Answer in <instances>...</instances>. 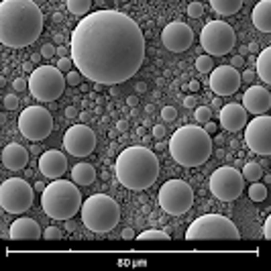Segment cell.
<instances>
[{"label": "cell", "mask_w": 271, "mask_h": 271, "mask_svg": "<svg viewBox=\"0 0 271 271\" xmlns=\"http://www.w3.org/2000/svg\"><path fill=\"white\" fill-rule=\"evenodd\" d=\"M188 241H239L241 232L230 218L223 214H204L185 230Z\"/></svg>", "instance_id": "7"}, {"label": "cell", "mask_w": 271, "mask_h": 271, "mask_svg": "<svg viewBox=\"0 0 271 271\" xmlns=\"http://www.w3.org/2000/svg\"><path fill=\"white\" fill-rule=\"evenodd\" d=\"M16 106H19V98H16V94H6L4 96V108L6 110H14Z\"/></svg>", "instance_id": "40"}, {"label": "cell", "mask_w": 271, "mask_h": 271, "mask_svg": "<svg viewBox=\"0 0 271 271\" xmlns=\"http://www.w3.org/2000/svg\"><path fill=\"white\" fill-rule=\"evenodd\" d=\"M55 53H57V47L51 45V43H45V45L41 47V55H43L45 59H51Z\"/></svg>", "instance_id": "39"}, {"label": "cell", "mask_w": 271, "mask_h": 271, "mask_svg": "<svg viewBox=\"0 0 271 271\" xmlns=\"http://www.w3.org/2000/svg\"><path fill=\"white\" fill-rule=\"evenodd\" d=\"M161 43L165 49L174 53H181L185 49H190L194 43V31L190 25H185L181 21H174L163 27L161 33Z\"/></svg>", "instance_id": "16"}, {"label": "cell", "mask_w": 271, "mask_h": 271, "mask_svg": "<svg viewBox=\"0 0 271 271\" xmlns=\"http://www.w3.org/2000/svg\"><path fill=\"white\" fill-rule=\"evenodd\" d=\"M76 63H74V59H72V55H67V57H59V61H57V67L61 72H72V67H74Z\"/></svg>", "instance_id": "37"}, {"label": "cell", "mask_w": 271, "mask_h": 271, "mask_svg": "<svg viewBox=\"0 0 271 271\" xmlns=\"http://www.w3.org/2000/svg\"><path fill=\"white\" fill-rule=\"evenodd\" d=\"M33 188L21 178L4 180L0 185V206L10 214H23L33 206Z\"/></svg>", "instance_id": "12"}, {"label": "cell", "mask_w": 271, "mask_h": 271, "mask_svg": "<svg viewBox=\"0 0 271 271\" xmlns=\"http://www.w3.org/2000/svg\"><path fill=\"white\" fill-rule=\"evenodd\" d=\"M196 70L200 72V74H212V70H214V63H212V55H200V57H196Z\"/></svg>", "instance_id": "31"}, {"label": "cell", "mask_w": 271, "mask_h": 271, "mask_svg": "<svg viewBox=\"0 0 271 271\" xmlns=\"http://www.w3.org/2000/svg\"><path fill=\"white\" fill-rule=\"evenodd\" d=\"M139 241H169V234L165 230H157V228H151L139 234Z\"/></svg>", "instance_id": "30"}, {"label": "cell", "mask_w": 271, "mask_h": 271, "mask_svg": "<svg viewBox=\"0 0 271 271\" xmlns=\"http://www.w3.org/2000/svg\"><path fill=\"white\" fill-rule=\"evenodd\" d=\"M243 76L239 74V70L232 65H218L212 70L210 76V90L216 96H232L236 90L241 88Z\"/></svg>", "instance_id": "17"}, {"label": "cell", "mask_w": 271, "mask_h": 271, "mask_svg": "<svg viewBox=\"0 0 271 271\" xmlns=\"http://www.w3.org/2000/svg\"><path fill=\"white\" fill-rule=\"evenodd\" d=\"M123 239H125V241L135 239V232H133V228H125V230H123Z\"/></svg>", "instance_id": "48"}, {"label": "cell", "mask_w": 271, "mask_h": 271, "mask_svg": "<svg viewBox=\"0 0 271 271\" xmlns=\"http://www.w3.org/2000/svg\"><path fill=\"white\" fill-rule=\"evenodd\" d=\"M61 19H63L61 12H55V14H53V21H55V23H61Z\"/></svg>", "instance_id": "58"}, {"label": "cell", "mask_w": 271, "mask_h": 271, "mask_svg": "<svg viewBox=\"0 0 271 271\" xmlns=\"http://www.w3.org/2000/svg\"><path fill=\"white\" fill-rule=\"evenodd\" d=\"M249 51H251V53H257V51H259V45H257L255 41L249 43Z\"/></svg>", "instance_id": "51"}, {"label": "cell", "mask_w": 271, "mask_h": 271, "mask_svg": "<svg viewBox=\"0 0 271 271\" xmlns=\"http://www.w3.org/2000/svg\"><path fill=\"white\" fill-rule=\"evenodd\" d=\"M190 90H192V92H198V90H200V82H196V80L190 82Z\"/></svg>", "instance_id": "52"}, {"label": "cell", "mask_w": 271, "mask_h": 271, "mask_svg": "<svg viewBox=\"0 0 271 271\" xmlns=\"http://www.w3.org/2000/svg\"><path fill=\"white\" fill-rule=\"evenodd\" d=\"M114 174L125 188L141 192L151 188L159 178V161L147 147H127L116 157Z\"/></svg>", "instance_id": "3"}, {"label": "cell", "mask_w": 271, "mask_h": 271, "mask_svg": "<svg viewBox=\"0 0 271 271\" xmlns=\"http://www.w3.org/2000/svg\"><path fill=\"white\" fill-rule=\"evenodd\" d=\"M57 55L59 57H67V49L65 47H57Z\"/></svg>", "instance_id": "54"}, {"label": "cell", "mask_w": 271, "mask_h": 271, "mask_svg": "<svg viewBox=\"0 0 271 271\" xmlns=\"http://www.w3.org/2000/svg\"><path fill=\"white\" fill-rule=\"evenodd\" d=\"M236 35L228 23L225 21H210L204 25L200 33V45L202 49L212 57H223L234 47Z\"/></svg>", "instance_id": "10"}, {"label": "cell", "mask_w": 271, "mask_h": 271, "mask_svg": "<svg viewBox=\"0 0 271 271\" xmlns=\"http://www.w3.org/2000/svg\"><path fill=\"white\" fill-rule=\"evenodd\" d=\"M43 31V12L33 0H2L0 2V43L23 49L33 45Z\"/></svg>", "instance_id": "2"}, {"label": "cell", "mask_w": 271, "mask_h": 271, "mask_svg": "<svg viewBox=\"0 0 271 271\" xmlns=\"http://www.w3.org/2000/svg\"><path fill=\"white\" fill-rule=\"evenodd\" d=\"M255 72L261 78V82H265V84H269V86H271V45L267 49H263V51L257 55Z\"/></svg>", "instance_id": "25"}, {"label": "cell", "mask_w": 271, "mask_h": 271, "mask_svg": "<svg viewBox=\"0 0 271 271\" xmlns=\"http://www.w3.org/2000/svg\"><path fill=\"white\" fill-rule=\"evenodd\" d=\"M70 55L86 80L114 86L139 72L145 61V37L129 14L96 10L76 25Z\"/></svg>", "instance_id": "1"}, {"label": "cell", "mask_w": 271, "mask_h": 271, "mask_svg": "<svg viewBox=\"0 0 271 271\" xmlns=\"http://www.w3.org/2000/svg\"><path fill=\"white\" fill-rule=\"evenodd\" d=\"M204 129H206V133H208V135H214L218 127H216V123H212V121H208V123L204 125Z\"/></svg>", "instance_id": "46"}, {"label": "cell", "mask_w": 271, "mask_h": 271, "mask_svg": "<svg viewBox=\"0 0 271 271\" xmlns=\"http://www.w3.org/2000/svg\"><path fill=\"white\" fill-rule=\"evenodd\" d=\"M212 104H214V106H220V98H214V100H212ZM220 108H223V106H220Z\"/></svg>", "instance_id": "60"}, {"label": "cell", "mask_w": 271, "mask_h": 271, "mask_svg": "<svg viewBox=\"0 0 271 271\" xmlns=\"http://www.w3.org/2000/svg\"><path fill=\"white\" fill-rule=\"evenodd\" d=\"M82 72L80 70H72V72H67L65 74V80H67V86H80V84H82Z\"/></svg>", "instance_id": "35"}, {"label": "cell", "mask_w": 271, "mask_h": 271, "mask_svg": "<svg viewBox=\"0 0 271 271\" xmlns=\"http://www.w3.org/2000/svg\"><path fill=\"white\" fill-rule=\"evenodd\" d=\"M41 57H43V55H41V53H39V55H33V59H31V61H33V63H37V61H39V59H41Z\"/></svg>", "instance_id": "59"}, {"label": "cell", "mask_w": 271, "mask_h": 271, "mask_svg": "<svg viewBox=\"0 0 271 271\" xmlns=\"http://www.w3.org/2000/svg\"><path fill=\"white\" fill-rule=\"evenodd\" d=\"M2 163L8 172H21L29 163V151L19 143H10L2 149Z\"/></svg>", "instance_id": "22"}, {"label": "cell", "mask_w": 271, "mask_h": 271, "mask_svg": "<svg viewBox=\"0 0 271 271\" xmlns=\"http://www.w3.org/2000/svg\"><path fill=\"white\" fill-rule=\"evenodd\" d=\"M253 25L261 33H271V0H261L253 8Z\"/></svg>", "instance_id": "23"}, {"label": "cell", "mask_w": 271, "mask_h": 271, "mask_svg": "<svg viewBox=\"0 0 271 271\" xmlns=\"http://www.w3.org/2000/svg\"><path fill=\"white\" fill-rule=\"evenodd\" d=\"M45 188H47V185H45L43 181H37V183H35V190H37V192H43Z\"/></svg>", "instance_id": "55"}, {"label": "cell", "mask_w": 271, "mask_h": 271, "mask_svg": "<svg viewBox=\"0 0 271 271\" xmlns=\"http://www.w3.org/2000/svg\"><path fill=\"white\" fill-rule=\"evenodd\" d=\"M72 180L82 185V188H86V185H92L94 180H96V169L90 165V163H78L74 169H72Z\"/></svg>", "instance_id": "24"}, {"label": "cell", "mask_w": 271, "mask_h": 271, "mask_svg": "<svg viewBox=\"0 0 271 271\" xmlns=\"http://www.w3.org/2000/svg\"><path fill=\"white\" fill-rule=\"evenodd\" d=\"M92 8V0H67V10L76 16H86Z\"/></svg>", "instance_id": "27"}, {"label": "cell", "mask_w": 271, "mask_h": 271, "mask_svg": "<svg viewBox=\"0 0 271 271\" xmlns=\"http://www.w3.org/2000/svg\"><path fill=\"white\" fill-rule=\"evenodd\" d=\"M43 239H45V241H59V239H63V232H61V228H57V226H49V228H45V232H43Z\"/></svg>", "instance_id": "34"}, {"label": "cell", "mask_w": 271, "mask_h": 271, "mask_svg": "<svg viewBox=\"0 0 271 271\" xmlns=\"http://www.w3.org/2000/svg\"><path fill=\"white\" fill-rule=\"evenodd\" d=\"M241 76H243V82L251 84L253 80H255V78H257V72H253V70H245V72H243Z\"/></svg>", "instance_id": "42"}, {"label": "cell", "mask_w": 271, "mask_h": 271, "mask_svg": "<svg viewBox=\"0 0 271 271\" xmlns=\"http://www.w3.org/2000/svg\"><path fill=\"white\" fill-rule=\"evenodd\" d=\"M135 90H137V92H145V90H147V84L139 82V84H137V86H135Z\"/></svg>", "instance_id": "53"}, {"label": "cell", "mask_w": 271, "mask_h": 271, "mask_svg": "<svg viewBox=\"0 0 271 271\" xmlns=\"http://www.w3.org/2000/svg\"><path fill=\"white\" fill-rule=\"evenodd\" d=\"M243 63H245V61H243V57H241V55H234V57H232V61H230V65H232V67H241Z\"/></svg>", "instance_id": "47"}, {"label": "cell", "mask_w": 271, "mask_h": 271, "mask_svg": "<svg viewBox=\"0 0 271 271\" xmlns=\"http://www.w3.org/2000/svg\"><path fill=\"white\" fill-rule=\"evenodd\" d=\"M243 176H245V180L251 181V183H253V181H259L261 176H263V169H261L259 163L249 161V163H245V167H243Z\"/></svg>", "instance_id": "28"}, {"label": "cell", "mask_w": 271, "mask_h": 271, "mask_svg": "<svg viewBox=\"0 0 271 271\" xmlns=\"http://www.w3.org/2000/svg\"><path fill=\"white\" fill-rule=\"evenodd\" d=\"M121 220V206L106 194L88 196L82 204V223L92 232H110Z\"/></svg>", "instance_id": "6"}, {"label": "cell", "mask_w": 271, "mask_h": 271, "mask_svg": "<svg viewBox=\"0 0 271 271\" xmlns=\"http://www.w3.org/2000/svg\"><path fill=\"white\" fill-rule=\"evenodd\" d=\"M169 153L181 167L204 165L212 155V139L204 127L185 125L178 129L169 139Z\"/></svg>", "instance_id": "4"}, {"label": "cell", "mask_w": 271, "mask_h": 271, "mask_svg": "<svg viewBox=\"0 0 271 271\" xmlns=\"http://www.w3.org/2000/svg\"><path fill=\"white\" fill-rule=\"evenodd\" d=\"M23 67H25V72H29V74H33V72H35V70H33V61H29V63H25Z\"/></svg>", "instance_id": "56"}, {"label": "cell", "mask_w": 271, "mask_h": 271, "mask_svg": "<svg viewBox=\"0 0 271 271\" xmlns=\"http://www.w3.org/2000/svg\"><path fill=\"white\" fill-rule=\"evenodd\" d=\"M65 76L57 65H39L29 78V92L39 102H55L65 90Z\"/></svg>", "instance_id": "8"}, {"label": "cell", "mask_w": 271, "mask_h": 271, "mask_svg": "<svg viewBox=\"0 0 271 271\" xmlns=\"http://www.w3.org/2000/svg\"><path fill=\"white\" fill-rule=\"evenodd\" d=\"M202 14H204V4L202 2L194 0V2L188 4V16H192V19H200Z\"/></svg>", "instance_id": "33"}, {"label": "cell", "mask_w": 271, "mask_h": 271, "mask_svg": "<svg viewBox=\"0 0 271 271\" xmlns=\"http://www.w3.org/2000/svg\"><path fill=\"white\" fill-rule=\"evenodd\" d=\"M243 106L251 114H265L271 108V94L263 86H251L243 96Z\"/></svg>", "instance_id": "20"}, {"label": "cell", "mask_w": 271, "mask_h": 271, "mask_svg": "<svg viewBox=\"0 0 271 271\" xmlns=\"http://www.w3.org/2000/svg\"><path fill=\"white\" fill-rule=\"evenodd\" d=\"M76 116H80L78 110H76V106H67L65 108V118H76Z\"/></svg>", "instance_id": "45"}, {"label": "cell", "mask_w": 271, "mask_h": 271, "mask_svg": "<svg viewBox=\"0 0 271 271\" xmlns=\"http://www.w3.org/2000/svg\"><path fill=\"white\" fill-rule=\"evenodd\" d=\"M80 118H82V123H86L88 118H90V114L88 112H80Z\"/></svg>", "instance_id": "57"}, {"label": "cell", "mask_w": 271, "mask_h": 271, "mask_svg": "<svg viewBox=\"0 0 271 271\" xmlns=\"http://www.w3.org/2000/svg\"><path fill=\"white\" fill-rule=\"evenodd\" d=\"M249 198L253 202H263L267 198V188L261 183V181H253L251 188H249Z\"/></svg>", "instance_id": "29"}, {"label": "cell", "mask_w": 271, "mask_h": 271, "mask_svg": "<svg viewBox=\"0 0 271 271\" xmlns=\"http://www.w3.org/2000/svg\"><path fill=\"white\" fill-rule=\"evenodd\" d=\"M245 176L234 167H218L210 176V192L220 202H234L245 190Z\"/></svg>", "instance_id": "11"}, {"label": "cell", "mask_w": 271, "mask_h": 271, "mask_svg": "<svg viewBox=\"0 0 271 271\" xmlns=\"http://www.w3.org/2000/svg\"><path fill=\"white\" fill-rule=\"evenodd\" d=\"M245 143L257 155H271V116L259 114L245 127Z\"/></svg>", "instance_id": "14"}, {"label": "cell", "mask_w": 271, "mask_h": 271, "mask_svg": "<svg viewBox=\"0 0 271 271\" xmlns=\"http://www.w3.org/2000/svg\"><path fill=\"white\" fill-rule=\"evenodd\" d=\"M220 127L228 133L243 131L247 127V108L243 104H226L220 108Z\"/></svg>", "instance_id": "19"}, {"label": "cell", "mask_w": 271, "mask_h": 271, "mask_svg": "<svg viewBox=\"0 0 271 271\" xmlns=\"http://www.w3.org/2000/svg\"><path fill=\"white\" fill-rule=\"evenodd\" d=\"M210 6L220 16H230L241 10L243 0H210Z\"/></svg>", "instance_id": "26"}, {"label": "cell", "mask_w": 271, "mask_h": 271, "mask_svg": "<svg viewBox=\"0 0 271 271\" xmlns=\"http://www.w3.org/2000/svg\"><path fill=\"white\" fill-rule=\"evenodd\" d=\"M129 129V123L127 121H118L116 123V131H127Z\"/></svg>", "instance_id": "50"}, {"label": "cell", "mask_w": 271, "mask_h": 271, "mask_svg": "<svg viewBox=\"0 0 271 271\" xmlns=\"http://www.w3.org/2000/svg\"><path fill=\"white\" fill-rule=\"evenodd\" d=\"M96 147V133L88 125H74L63 135V149L74 157H88Z\"/></svg>", "instance_id": "15"}, {"label": "cell", "mask_w": 271, "mask_h": 271, "mask_svg": "<svg viewBox=\"0 0 271 271\" xmlns=\"http://www.w3.org/2000/svg\"><path fill=\"white\" fill-rule=\"evenodd\" d=\"M39 169L45 178L57 180L67 172V159L61 151H55V149L45 151V153H41V157H39Z\"/></svg>", "instance_id": "18"}, {"label": "cell", "mask_w": 271, "mask_h": 271, "mask_svg": "<svg viewBox=\"0 0 271 271\" xmlns=\"http://www.w3.org/2000/svg\"><path fill=\"white\" fill-rule=\"evenodd\" d=\"M161 118H163V123H174L178 118V110L174 106H163L161 108Z\"/></svg>", "instance_id": "36"}, {"label": "cell", "mask_w": 271, "mask_h": 271, "mask_svg": "<svg viewBox=\"0 0 271 271\" xmlns=\"http://www.w3.org/2000/svg\"><path fill=\"white\" fill-rule=\"evenodd\" d=\"M263 234H265V239H269V241H271V214L267 216L265 225H263Z\"/></svg>", "instance_id": "43"}, {"label": "cell", "mask_w": 271, "mask_h": 271, "mask_svg": "<svg viewBox=\"0 0 271 271\" xmlns=\"http://www.w3.org/2000/svg\"><path fill=\"white\" fill-rule=\"evenodd\" d=\"M159 206L172 216L185 214L194 204V190L183 180H169L159 188Z\"/></svg>", "instance_id": "9"}, {"label": "cell", "mask_w": 271, "mask_h": 271, "mask_svg": "<svg viewBox=\"0 0 271 271\" xmlns=\"http://www.w3.org/2000/svg\"><path fill=\"white\" fill-rule=\"evenodd\" d=\"M19 131L29 141H43L53 131V116L43 106H27L19 116Z\"/></svg>", "instance_id": "13"}, {"label": "cell", "mask_w": 271, "mask_h": 271, "mask_svg": "<svg viewBox=\"0 0 271 271\" xmlns=\"http://www.w3.org/2000/svg\"><path fill=\"white\" fill-rule=\"evenodd\" d=\"M10 239L12 241H37L43 236L41 232V226L37 220H33V218H16L14 223L10 225Z\"/></svg>", "instance_id": "21"}, {"label": "cell", "mask_w": 271, "mask_h": 271, "mask_svg": "<svg viewBox=\"0 0 271 271\" xmlns=\"http://www.w3.org/2000/svg\"><path fill=\"white\" fill-rule=\"evenodd\" d=\"M12 88H14V92H27L29 90V80L27 78H16L12 82Z\"/></svg>", "instance_id": "38"}, {"label": "cell", "mask_w": 271, "mask_h": 271, "mask_svg": "<svg viewBox=\"0 0 271 271\" xmlns=\"http://www.w3.org/2000/svg\"><path fill=\"white\" fill-rule=\"evenodd\" d=\"M196 100H198V98L192 96V94L185 96V98H183V106H185V108H196Z\"/></svg>", "instance_id": "44"}, {"label": "cell", "mask_w": 271, "mask_h": 271, "mask_svg": "<svg viewBox=\"0 0 271 271\" xmlns=\"http://www.w3.org/2000/svg\"><path fill=\"white\" fill-rule=\"evenodd\" d=\"M165 133H167V131H165L163 125H155V127H153V137H155L157 141H161V139L165 137Z\"/></svg>", "instance_id": "41"}, {"label": "cell", "mask_w": 271, "mask_h": 271, "mask_svg": "<svg viewBox=\"0 0 271 271\" xmlns=\"http://www.w3.org/2000/svg\"><path fill=\"white\" fill-rule=\"evenodd\" d=\"M194 118H196L198 125H206L208 121H212V110H210L208 106H196Z\"/></svg>", "instance_id": "32"}, {"label": "cell", "mask_w": 271, "mask_h": 271, "mask_svg": "<svg viewBox=\"0 0 271 271\" xmlns=\"http://www.w3.org/2000/svg\"><path fill=\"white\" fill-rule=\"evenodd\" d=\"M82 194L76 181L53 180L41 192L43 212L53 220H72L82 210Z\"/></svg>", "instance_id": "5"}, {"label": "cell", "mask_w": 271, "mask_h": 271, "mask_svg": "<svg viewBox=\"0 0 271 271\" xmlns=\"http://www.w3.org/2000/svg\"><path fill=\"white\" fill-rule=\"evenodd\" d=\"M127 104H129V106H137V104H139V98H137V96H129V98H127Z\"/></svg>", "instance_id": "49"}]
</instances>
